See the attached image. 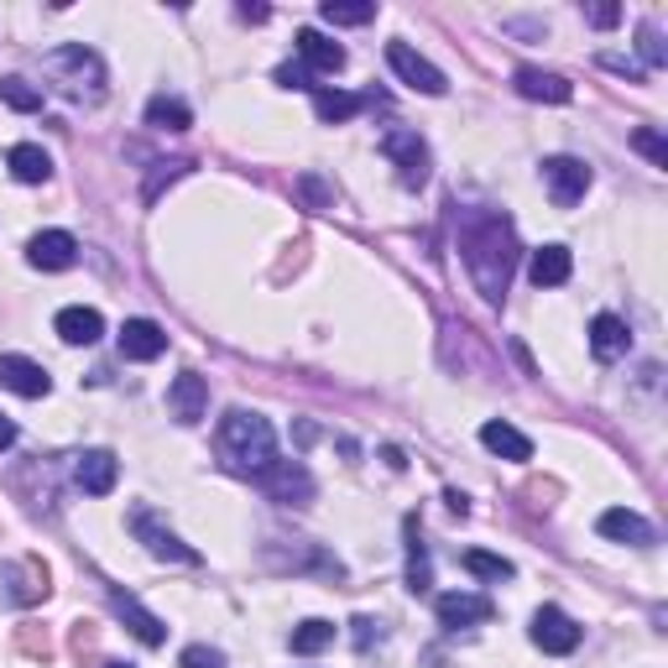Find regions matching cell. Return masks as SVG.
Wrapping results in <instances>:
<instances>
[{
  "instance_id": "obj_5",
  "label": "cell",
  "mask_w": 668,
  "mask_h": 668,
  "mask_svg": "<svg viewBox=\"0 0 668 668\" xmlns=\"http://www.w3.org/2000/svg\"><path fill=\"white\" fill-rule=\"evenodd\" d=\"M544 178H549V193L559 210H574V204L585 199V189H591V167L580 163V157H549V163H544Z\"/></svg>"
},
{
  "instance_id": "obj_40",
  "label": "cell",
  "mask_w": 668,
  "mask_h": 668,
  "mask_svg": "<svg viewBox=\"0 0 668 668\" xmlns=\"http://www.w3.org/2000/svg\"><path fill=\"white\" fill-rule=\"evenodd\" d=\"M266 16H272L266 5H240V22H266Z\"/></svg>"
},
{
  "instance_id": "obj_6",
  "label": "cell",
  "mask_w": 668,
  "mask_h": 668,
  "mask_svg": "<svg viewBox=\"0 0 668 668\" xmlns=\"http://www.w3.org/2000/svg\"><path fill=\"white\" fill-rule=\"evenodd\" d=\"M386 63L397 69V79H403V84L424 90V95H444V90H450V84H444V73L433 69L429 58H418L407 43H392V48H386Z\"/></svg>"
},
{
  "instance_id": "obj_36",
  "label": "cell",
  "mask_w": 668,
  "mask_h": 668,
  "mask_svg": "<svg viewBox=\"0 0 668 668\" xmlns=\"http://www.w3.org/2000/svg\"><path fill=\"white\" fill-rule=\"evenodd\" d=\"M600 63H606V69H611V73H627L632 84H643V69H637V63H627V58H617V52H606Z\"/></svg>"
},
{
  "instance_id": "obj_15",
  "label": "cell",
  "mask_w": 668,
  "mask_h": 668,
  "mask_svg": "<svg viewBox=\"0 0 668 668\" xmlns=\"http://www.w3.org/2000/svg\"><path fill=\"white\" fill-rule=\"evenodd\" d=\"M110 606H116V617L126 621V627H131V632H136V637H142L146 647H163V643H167V627H163L157 617H152V611H146V606H142L136 596L116 591V596H110Z\"/></svg>"
},
{
  "instance_id": "obj_30",
  "label": "cell",
  "mask_w": 668,
  "mask_h": 668,
  "mask_svg": "<svg viewBox=\"0 0 668 668\" xmlns=\"http://www.w3.org/2000/svg\"><path fill=\"white\" fill-rule=\"evenodd\" d=\"M319 16L330 26H360V22H371L377 16V5H350V0H324L319 5Z\"/></svg>"
},
{
  "instance_id": "obj_25",
  "label": "cell",
  "mask_w": 668,
  "mask_h": 668,
  "mask_svg": "<svg viewBox=\"0 0 668 668\" xmlns=\"http://www.w3.org/2000/svg\"><path fill=\"white\" fill-rule=\"evenodd\" d=\"M570 251H564V246H544V251H533V266H527V272H533V283L538 287H559V283H570Z\"/></svg>"
},
{
  "instance_id": "obj_37",
  "label": "cell",
  "mask_w": 668,
  "mask_h": 668,
  "mask_svg": "<svg viewBox=\"0 0 668 668\" xmlns=\"http://www.w3.org/2000/svg\"><path fill=\"white\" fill-rule=\"evenodd\" d=\"M277 84H287V90H313L309 69H293V63H287V69H277Z\"/></svg>"
},
{
  "instance_id": "obj_2",
  "label": "cell",
  "mask_w": 668,
  "mask_h": 668,
  "mask_svg": "<svg viewBox=\"0 0 668 668\" xmlns=\"http://www.w3.org/2000/svg\"><path fill=\"white\" fill-rule=\"evenodd\" d=\"M219 450H225V460H230L236 470L262 476L266 465L277 460V433H272V424H266L262 413L236 407V413H225V418H219Z\"/></svg>"
},
{
  "instance_id": "obj_8",
  "label": "cell",
  "mask_w": 668,
  "mask_h": 668,
  "mask_svg": "<svg viewBox=\"0 0 668 668\" xmlns=\"http://www.w3.org/2000/svg\"><path fill=\"white\" fill-rule=\"evenodd\" d=\"M262 486H266V497H277V501H309L313 497V476L298 460H272L262 470Z\"/></svg>"
},
{
  "instance_id": "obj_18",
  "label": "cell",
  "mask_w": 668,
  "mask_h": 668,
  "mask_svg": "<svg viewBox=\"0 0 668 668\" xmlns=\"http://www.w3.org/2000/svg\"><path fill=\"white\" fill-rule=\"evenodd\" d=\"M517 95H523V99H544V105H570L574 90H570V79H559V73L517 69Z\"/></svg>"
},
{
  "instance_id": "obj_34",
  "label": "cell",
  "mask_w": 668,
  "mask_h": 668,
  "mask_svg": "<svg viewBox=\"0 0 668 668\" xmlns=\"http://www.w3.org/2000/svg\"><path fill=\"white\" fill-rule=\"evenodd\" d=\"M637 152H647L658 167H668V146L658 142V131H637Z\"/></svg>"
},
{
  "instance_id": "obj_38",
  "label": "cell",
  "mask_w": 668,
  "mask_h": 668,
  "mask_svg": "<svg viewBox=\"0 0 668 668\" xmlns=\"http://www.w3.org/2000/svg\"><path fill=\"white\" fill-rule=\"evenodd\" d=\"M591 22H596V26H617L621 11H617V5H596V11H591Z\"/></svg>"
},
{
  "instance_id": "obj_39",
  "label": "cell",
  "mask_w": 668,
  "mask_h": 668,
  "mask_svg": "<svg viewBox=\"0 0 668 668\" xmlns=\"http://www.w3.org/2000/svg\"><path fill=\"white\" fill-rule=\"evenodd\" d=\"M11 444H16V424L0 413V450H11Z\"/></svg>"
},
{
  "instance_id": "obj_24",
  "label": "cell",
  "mask_w": 668,
  "mask_h": 668,
  "mask_svg": "<svg viewBox=\"0 0 668 668\" xmlns=\"http://www.w3.org/2000/svg\"><path fill=\"white\" fill-rule=\"evenodd\" d=\"M429 585H433L429 549H424V538H418V517H407V591H413V596H424Z\"/></svg>"
},
{
  "instance_id": "obj_1",
  "label": "cell",
  "mask_w": 668,
  "mask_h": 668,
  "mask_svg": "<svg viewBox=\"0 0 668 668\" xmlns=\"http://www.w3.org/2000/svg\"><path fill=\"white\" fill-rule=\"evenodd\" d=\"M460 251H465V272L486 303H501L506 287H512V272H517V230L512 219L497 215V210H470L465 225H460Z\"/></svg>"
},
{
  "instance_id": "obj_29",
  "label": "cell",
  "mask_w": 668,
  "mask_h": 668,
  "mask_svg": "<svg viewBox=\"0 0 668 668\" xmlns=\"http://www.w3.org/2000/svg\"><path fill=\"white\" fill-rule=\"evenodd\" d=\"M334 643V621H303L298 632H293V653H324Z\"/></svg>"
},
{
  "instance_id": "obj_22",
  "label": "cell",
  "mask_w": 668,
  "mask_h": 668,
  "mask_svg": "<svg viewBox=\"0 0 668 668\" xmlns=\"http://www.w3.org/2000/svg\"><path fill=\"white\" fill-rule=\"evenodd\" d=\"M11 178L16 183H48L52 178V157L43 152V146H32V142H22V146H11Z\"/></svg>"
},
{
  "instance_id": "obj_17",
  "label": "cell",
  "mask_w": 668,
  "mask_h": 668,
  "mask_svg": "<svg viewBox=\"0 0 668 668\" xmlns=\"http://www.w3.org/2000/svg\"><path fill=\"white\" fill-rule=\"evenodd\" d=\"M600 533H606L611 544H632V549H647V544H653V523H643V517L627 512V506L600 512Z\"/></svg>"
},
{
  "instance_id": "obj_41",
  "label": "cell",
  "mask_w": 668,
  "mask_h": 668,
  "mask_svg": "<svg viewBox=\"0 0 668 668\" xmlns=\"http://www.w3.org/2000/svg\"><path fill=\"white\" fill-rule=\"evenodd\" d=\"M105 668H136V664H105Z\"/></svg>"
},
{
  "instance_id": "obj_27",
  "label": "cell",
  "mask_w": 668,
  "mask_h": 668,
  "mask_svg": "<svg viewBox=\"0 0 668 668\" xmlns=\"http://www.w3.org/2000/svg\"><path fill=\"white\" fill-rule=\"evenodd\" d=\"M360 110V95H339V90H313V116L324 126H339Z\"/></svg>"
},
{
  "instance_id": "obj_9",
  "label": "cell",
  "mask_w": 668,
  "mask_h": 668,
  "mask_svg": "<svg viewBox=\"0 0 668 668\" xmlns=\"http://www.w3.org/2000/svg\"><path fill=\"white\" fill-rule=\"evenodd\" d=\"M26 262L43 266V272H63V266L79 262V240L69 230H43V236H32V246H26Z\"/></svg>"
},
{
  "instance_id": "obj_13",
  "label": "cell",
  "mask_w": 668,
  "mask_h": 668,
  "mask_svg": "<svg viewBox=\"0 0 668 668\" xmlns=\"http://www.w3.org/2000/svg\"><path fill=\"white\" fill-rule=\"evenodd\" d=\"M131 527H136V538H142L157 559H172V564H199V549H189L183 538H172V533H167V527H157L146 512H136V517H131Z\"/></svg>"
},
{
  "instance_id": "obj_31",
  "label": "cell",
  "mask_w": 668,
  "mask_h": 668,
  "mask_svg": "<svg viewBox=\"0 0 668 668\" xmlns=\"http://www.w3.org/2000/svg\"><path fill=\"white\" fill-rule=\"evenodd\" d=\"M465 570L470 574H480V580H512V564H506V559H497V553H486V549H470L465 553Z\"/></svg>"
},
{
  "instance_id": "obj_28",
  "label": "cell",
  "mask_w": 668,
  "mask_h": 668,
  "mask_svg": "<svg viewBox=\"0 0 668 668\" xmlns=\"http://www.w3.org/2000/svg\"><path fill=\"white\" fill-rule=\"evenodd\" d=\"M0 105H11V110H22V116H32V110H43V90H32L26 79H0Z\"/></svg>"
},
{
  "instance_id": "obj_14",
  "label": "cell",
  "mask_w": 668,
  "mask_h": 668,
  "mask_svg": "<svg viewBox=\"0 0 668 668\" xmlns=\"http://www.w3.org/2000/svg\"><path fill=\"white\" fill-rule=\"evenodd\" d=\"M79 486L90 491V497H110L116 491V476H120V460L110 450H90V454H79Z\"/></svg>"
},
{
  "instance_id": "obj_16",
  "label": "cell",
  "mask_w": 668,
  "mask_h": 668,
  "mask_svg": "<svg viewBox=\"0 0 668 668\" xmlns=\"http://www.w3.org/2000/svg\"><path fill=\"white\" fill-rule=\"evenodd\" d=\"M433 611H439L444 627H480V621L497 617V606H491L486 596H460V591H454V596H439Z\"/></svg>"
},
{
  "instance_id": "obj_12",
  "label": "cell",
  "mask_w": 668,
  "mask_h": 668,
  "mask_svg": "<svg viewBox=\"0 0 668 668\" xmlns=\"http://www.w3.org/2000/svg\"><path fill=\"white\" fill-rule=\"evenodd\" d=\"M167 350V330L152 319H126L120 324V356L126 360H157Z\"/></svg>"
},
{
  "instance_id": "obj_26",
  "label": "cell",
  "mask_w": 668,
  "mask_h": 668,
  "mask_svg": "<svg viewBox=\"0 0 668 668\" xmlns=\"http://www.w3.org/2000/svg\"><path fill=\"white\" fill-rule=\"evenodd\" d=\"M189 105L172 95H157L152 105H146V126H157V131H189Z\"/></svg>"
},
{
  "instance_id": "obj_20",
  "label": "cell",
  "mask_w": 668,
  "mask_h": 668,
  "mask_svg": "<svg viewBox=\"0 0 668 668\" xmlns=\"http://www.w3.org/2000/svg\"><path fill=\"white\" fill-rule=\"evenodd\" d=\"M99 334H105V319H99L95 309L73 303V309L58 313V339H63V345H95Z\"/></svg>"
},
{
  "instance_id": "obj_11",
  "label": "cell",
  "mask_w": 668,
  "mask_h": 668,
  "mask_svg": "<svg viewBox=\"0 0 668 668\" xmlns=\"http://www.w3.org/2000/svg\"><path fill=\"white\" fill-rule=\"evenodd\" d=\"M0 386H11L16 397H48L52 377L26 356H0Z\"/></svg>"
},
{
  "instance_id": "obj_19",
  "label": "cell",
  "mask_w": 668,
  "mask_h": 668,
  "mask_svg": "<svg viewBox=\"0 0 668 668\" xmlns=\"http://www.w3.org/2000/svg\"><path fill=\"white\" fill-rule=\"evenodd\" d=\"M298 52H303V63H309V69H319V73H339V69H345V48H339V43H330L324 32H313V26H303V32H298Z\"/></svg>"
},
{
  "instance_id": "obj_3",
  "label": "cell",
  "mask_w": 668,
  "mask_h": 668,
  "mask_svg": "<svg viewBox=\"0 0 668 668\" xmlns=\"http://www.w3.org/2000/svg\"><path fill=\"white\" fill-rule=\"evenodd\" d=\"M48 73L63 84V95L69 99H105V63H99L95 48H84V43H69V48H58L48 58Z\"/></svg>"
},
{
  "instance_id": "obj_10",
  "label": "cell",
  "mask_w": 668,
  "mask_h": 668,
  "mask_svg": "<svg viewBox=\"0 0 668 668\" xmlns=\"http://www.w3.org/2000/svg\"><path fill=\"white\" fill-rule=\"evenodd\" d=\"M533 643L544 647V653H574V647H580V627H574L559 606H544V611L533 617Z\"/></svg>"
},
{
  "instance_id": "obj_4",
  "label": "cell",
  "mask_w": 668,
  "mask_h": 668,
  "mask_svg": "<svg viewBox=\"0 0 668 668\" xmlns=\"http://www.w3.org/2000/svg\"><path fill=\"white\" fill-rule=\"evenodd\" d=\"M382 152L397 163L403 189H424V183H429V146L418 142V131H386Z\"/></svg>"
},
{
  "instance_id": "obj_33",
  "label": "cell",
  "mask_w": 668,
  "mask_h": 668,
  "mask_svg": "<svg viewBox=\"0 0 668 668\" xmlns=\"http://www.w3.org/2000/svg\"><path fill=\"white\" fill-rule=\"evenodd\" d=\"M637 52H643L647 63H653V69H658V63L668 58L664 43H658V26H643V32H637Z\"/></svg>"
},
{
  "instance_id": "obj_7",
  "label": "cell",
  "mask_w": 668,
  "mask_h": 668,
  "mask_svg": "<svg viewBox=\"0 0 668 668\" xmlns=\"http://www.w3.org/2000/svg\"><path fill=\"white\" fill-rule=\"evenodd\" d=\"M204 407H210V382H204L199 371H183L178 382L167 386V413H172L178 424H199Z\"/></svg>"
},
{
  "instance_id": "obj_21",
  "label": "cell",
  "mask_w": 668,
  "mask_h": 668,
  "mask_svg": "<svg viewBox=\"0 0 668 668\" xmlns=\"http://www.w3.org/2000/svg\"><path fill=\"white\" fill-rule=\"evenodd\" d=\"M627 345H632V334H627V324H621L617 313H596V324H591V350H596L600 360H617V356H627Z\"/></svg>"
},
{
  "instance_id": "obj_35",
  "label": "cell",
  "mask_w": 668,
  "mask_h": 668,
  "mask_svg": "<svg viewBox=\"0 0 668 668\" xmlns=\"http://www.w3.org/2000/svg\"><path fill=\"white\" fill-rule=\"evenodd\" d=\"M350 627H356V647L382 643V627H377V621H371V617H356V621H350Z\"/></svg>"
},
{
  "instance_id": "obj_32",
  "label": "cell",
  "mask_w": 668,
  "mask_h": 668,
  "mask_svg": "<svg viewBox=\"0 0 668 668\" xmlns=\"http://www.w3.org/2000/svg\"><path fill=\"white\" fill-rule=\"evenodd\" d=\"M178 668H225V653H215V647H183V658H178Z\"/></svg>"
},
{
  "instance_id": "obj_23",
  "label": "cell",
  "mask_w": 668,
  "mask_h": 668,
  "mask_svg": "<svg viewBox=\"0 0 668 668\" xmlns=\"http://www.w3.org/2000/svg\"><path fill=\"white\" fill-rule=\"evenodd\" d=\"M480 444L491 454H501V460H533V444H527L512 424H501V418H491V424L480 429Z\"/></svg>"
}]
</instances>
